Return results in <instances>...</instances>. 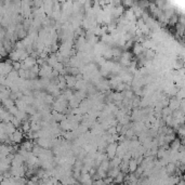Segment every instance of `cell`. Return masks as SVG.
Instances as JSON below:
<instances>
[{
	"label": "cell",
	"instance_id": "cell-1",
	"mask_svg": "<svg viewBox=\"0 0 185 185\" xmlns=\"http://www.w3.org/2000/svg\"><path fill=\"white\" fill-rule=\"evenodd\" d=\"M138 167H139V164L136 163L135 159H130L129 164H128V169H129V171H131V172H135Z\"/></svg>",
	"mask_w": 185,
	"mask_h": 185
},
{
	"label": "cell",
	"instance_id": "cell-2",
	"mask_svg": "<svg viewBox=\"0 0 185 185\" xmlns=\"http://www.w3.org/2000/svg\"><path fill=\"white\" fill-rule=\"evenodd\" d=\"M119 185H122V184H119Z\"/></svg>",
	"mask_w": 185,
	"mask_h": 185
}]
</instances>
